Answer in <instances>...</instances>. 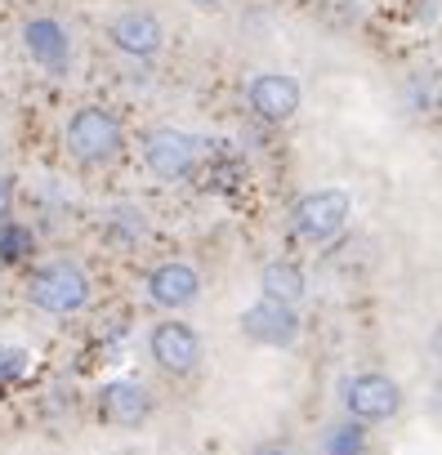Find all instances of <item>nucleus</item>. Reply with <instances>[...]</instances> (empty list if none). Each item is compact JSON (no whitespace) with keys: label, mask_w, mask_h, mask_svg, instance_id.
<instances>
[{"label":"nucleus","mask_w":442,"mask_h":455,"mask_svg":"<svg viewBox=\"0 0 442 455\" xmlns=\"http://www.w3.org/2000/svg\"><path fill=\"white\" fill-rule=\"evenodd\" d=\"M433 411L442 415V379H438V388H433Z\"/></svg>","instance_id":"obj_20"},{"label":"nucleus","mask_w":442,"mask_h":455,"mask_svg":"<svg viewBox=\"0 0 442 455\" xmlns=\"http://www.w3.org/2000/svg\"><path fill=\"white\" fill-rule=\"evenodd\" d=\"M242 335L255 339V344H264V348H286L300 335V313H295V304H282V299L260 295L242 313Z\"/></svg>","instance_id":"obj_8"},{"label":"nucleus","mask_w":442,"mask_h":455,"mask_svg":"<svg viewBox=\"0 0 442 455\" xmlns=\"http://www.w3.org/2000/svg\"><path fill=\"white\" fill-rule=\"evenodd\" d=\"M300 103H304V90H300V81L286 76V72H260V76H251V85H246V108H251L260 121H269V125H286V121L300 112Z\"/></svg>","instance_id":"obj_6"},{"label":"nucleus","mask_w":442,"mask_h":455,"mask_svg":"<svg viewBox=\"0 0 442 455\" xmlns=\"http://www.w3.org/2000/svg\"><path fill=\"white\" fill-rule=\"evenodd\" d=\"M63 143H68L72 161H81V165H108V161H117L121 148H125V125H121L117 112L90 103V108H76V112L68 116Z\"/></svg>","instance_id":"obj_1"},{"label":"nucleus","mask_w":442,"mask_h":455,"mask_svg":"<svg viewBox=\"0 0 442 455\" xmlns=\"http://www.w3.org/2000/svg\"><path fill=\"white\" fill-rule=\"evenodd\" d=\"M260 295H269V299H282V304H300V299L309 295L304 268H300V264H286V259H277V264H264V268H260Z\"/></svg>","instance_id":"obj_13"},{"label":"nucleus","mask_w":442,"mask_h":455,"mask_svg":"<svg viewBox=\"0 0 442 455\" xmlns=\"http://www.w3.org/2000/svg\"><path fill=\"white\" fill-rule=\"evenodd\" d=\"M32 251H36V237L28 233L23 223H14V219L0 223V264H19V259H28Z\"/></svg>","instance_id":"obj_15"},{"label":"nucleus","mask_w":442,"mask_h":455,"mask_svg":"<svg viewBox=\"0 0 442 455\" xmlns=\"http://www.w3.org/2000/svg\"><path fill=\"white\" fill-rule=\"evenodd\" d=\"M201 161V139L188 134V130H174V125H157L143 134V165L165 179V183H183Z\"/></svg>","instance_id":"obj_4"},{"label":"nucleus","mask_w":442,"mask_h":455,"mask_svg":"<svg viewBox=\"0 0 442 455\" xmlns=\"http://www.w3.org/2000/svg\"><path fill=\"white\" fill-rule=\"evenodd\" d=\"M143 291H148V299H152L157 308H165V313H179V308L197 304V295H201V273H197L192 264H179V259H170V264H157V268L148 273Z\"/></svg>","instance_id":"obj_11"},{"label":"nucleus","mask_w":442,"mask_h":455,"mask_svg":"<svg viewBox=\"0 0 442 455\" xmlns=\"http://www.w3.org/2000/svg\"><path fill=\"white\" fill-rule=\"evenodd\" d=\"M255 455H295V451H286V446H264V451H255Z\"/></svg>","instance_id":"obj_19"},{"label":"nucleus","mask_w":442,"mask_h":455,"mask_svg":"<svg viewBox=\"0 0 442 455\" xmlns=\"http://www.w3.org/2000/svg\"><path fill=\"white\" fill-rule=\"evenodd\" d=\"M326 455H366V424L362 419H340V424H331L326 428Z\"/></svg>","instance_id":"obj_14"},{"label":"nucleus","mask_w":442,"mask_h":455,"mask_svg":"<svg viewBox=\"0 0 442 455\" xmlns=\"http://www.w3.org/2000/svg\"><path fill=\"white\" fill-rule=\"evenodd\" d=\"M10 210H14V188H10V179L0 174V223L10 219Z\"/></svg>","instance_id":"obj_17"},{"label":"nucleus","mask_w":442,"mask_h":455,"mask_svg":"<svg viewBox=\"0 0 442 455\" xmlns=\"http://www.w3.org/2000/svg\"><path fill=\"white\" fill-rule=\"evenodd\" d=\"M108 41H112V50H121L130 59H152L165 45V28L148 10H125L108 23Z\"/></svg>","instance_id":"obj_10"},{"label":"nucleus","mask_w":442,"mask_h":455,"mask_svg":"<svg viewBox=\"0 0 442 455\" xmlns=\"http://www.w3.org/2000/svg\"><path fill=\"white\" fill-rule=\"evenodd\" d=\"M99 411L108 424H121V428H134L152 415V393L139 384V379H112L103 393H99Z\"/></svg>","instance_id":"obj_12"},{"label":"nucleus","mask_w":442,"mask_h":455,"mask_svg":"<svg viewBox=\"0 0 442 455\" xmlns=\"http://www.w3.org/2000/svg\"><path fill=\"white\" fill-rule=\"evenodd\" d=\"M148 353L165 375H192L201 366V335L188 322H157L148 335Z\"/></svg>","instance_id":"obj_7"},{"label":"nucleus","mask_w":442,"mask_h":455,"mask_svg":"<svg viewBox=\"0 0 442 455\" xmlns=\"http://www.w3.org/2000/svg\"><path fill=\"white\" fill-rule=\"evenodd\" d=\"M23 50L32 54L36 68H45L50 76H63L72 68V36L59 19L41 14V19H28L23 23Z\"/></svg>","instance_id":"obj_9"},{"label":"nucleus","mask_w":442,"mask_h":455,"mask_svg":"<svg viewBox=\"0 0 442 455\" xmlns=\"http://www.w3.org/2000/svg\"><path fill=\"white\" fill-rule=\"evenodd\" d=\"M349 214H353L349 192H340V188H317V192H309V196L295 201V210H291V233H295L300 242H331V237H340L344 228H349Z\"/></svg>","instance_id":"obj_3"},{"label":"nucleus","mask_w":442,"mask_h":455,"mask_svg":"<svg viewBox=\"0 0 442 455\" xmlns=\"http://www.w3.org/2000/svg\"><path fill=\"white\" fill-rule=\"evenodd\" d=\"M344 411L362 424H384L402 411V388H398L393 375H380V371L353 375L344 384Z\"/></svg>","instance_id":"obj_5"},{"label":"nucleus","mask_w":442,"mask_h":455,"mask_svg":"<svg viewBox=\"0 0 442 455\" xmlns=\"http://www.w3.org/2000/svg\"><path fill=\"white\" fill-rule=\"evenodd\" d=\"M197 5H201V10H214V5H224V0H197Z\"/></svg>","instance_id":"obj_21"},{"label":"nucleus","mask_w":442,"mask_h":455,"mask_svg":"<svg viewBox=\"0 0 442 455\" xmlns=\"http://www.w3.org/2000/svg\"><path fill=\"white\" fill-rule=\"evenodd\" d=\"M23 371V353L19 348H0V375H19Z\"/></svg>","instance_id":"obj_16"},{"label":"nucleus","mask_w":442,"mask_h":455,"mask_svg":"<svg viewBox=\"0 0 442 455\" xmlns=\"http://www.w3.org/2000/svg\"><path fill=\"white\" fill-rule=\"evenodd\" d=\"M94 286H90V273L68 264V259H54V264H41L28 282V299L32 308L50 313V317H72L90 304Z\"/></svg>","instance_id":"obj_2"},{"label":"nucleus","mask_w":442,"mask_h":455,"mask_svg":"<svg viewBox=\"0 0 442 455\" xmlns=\"http://www.w3.org/2000/svg\"><path fill=\"white\" fill-rule=\"evenodd\" d=\"M429 357L442 366V322H438V326H433V335H429Z\"/></svg>","instance_id":"obj_18"}]
</instances>
